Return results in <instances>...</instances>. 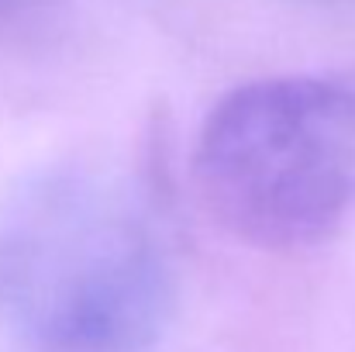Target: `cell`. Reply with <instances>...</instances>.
Masks as SVG:
<instances>
[{
	"mask_svg": "<svg viewBox=\"0 0 355 352\" xmlns=\"http://www.w3.org/2000/svg\"><path fill=\"white\" fill-rule=\"evenodd\" d=\"M176 255L152 190L104 162H52L0 201V328L28 352H145Z\"/></svg>",
	"mask_w": 355,
	"mask_h": 352,
	"instance_id": "cell-1",
	"label": "cell"
},
{
	"mask_svg": "<svg viewBox=\"0 0 355 352\" xmlns=\"http://www.w3.org/2000/svg\"><path fill=\"white\" fill-rule=\"evenodd\" d=\"M204 208L259 249H307L355 208V69L266 76L207 115L193 149Z\"/></svg>",
	"mask_w": 355,
	"mask_h": 352,
	"instance_id": "cell-2",
	"label": "cell"
},
{
	"mask_svg": "<svg viewBox=\"0 0 355 352\" xmlns=\"http://www.w3.org/2000/svg\"><path fill=\"white\" fill-rule=\"evenodd\" d=\"M42 3L45 0H0V35L28 24L42 10Z\"/></svg>",
	"mask_w": 355,
	"mask_h": 352,
	"instance_id": "cell-3",
	"label": "cell"
},
{
	"mask_svg": "<svg viewBox=\"0 0 355 352\" xmlns=\"http://www.w3.org/2000/svg\"><path fill=\"white\" fill-rule=\"evenodd\" d=\"M311 3H345V0H311Z\"/></svg>",
	"mask_w": 355,
	"mask_h": 352,
	"instance_id": "cell-4",
	"label": "cell"
}]
</instances>
